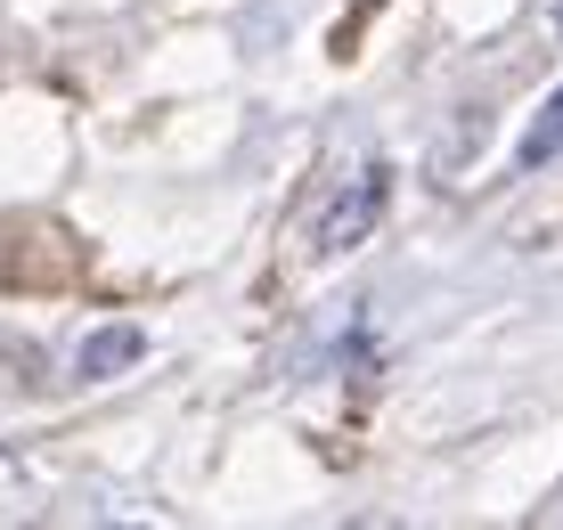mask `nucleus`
<instances>
[{"label": "nucleus", "mask_w": 563, "mask_h": 530, "mask_svg": "<svg viewBox=\"0 0 563 530\" xmlns=\"http://www.w3.org/2000/svg\"><path fill=\"white\" fill-rule=\"evenodd\" d=\"M384 212H393V164H384V155H360V164L310 205L302 253H310V262H343V253H360L367 238H376Z\"/></svg>", "instance_id": "f257e3e1"}, {"label": "nucleus", "mask_w": 563, "mask_h": 530, "mask_svg": "<svg viewBox=\"0 0 563 530\" xmlns=\"http://www.w3.org/2000/svg\"><path fill=\"white\" fill-rule=\"evenodd\" d=\"M140 351H147V335H140V327H99V335H90L82 351H74V376H82V384H107L114 367H131Z\"/></svg>", "instance_id": "7ed1b4c3"}, {"label": "nucleus", "mask_w": 563, "mask_h": 530, "mask_svg": "<svg viewBox=\"0 0 563 530\" xmlns=\"http://www.w3.org/2000/svg\"><path fill=\"white\" fill-rule=\"evenodd\" d=\"M555 33H563V0H555Z\"/></svg>", "instance_id": "20e7f679"}, {"label": "nucleus", "mask_w": 563, "mask_h": 530, "mask_svg": "<svg viewBox=\"0 0 563 530\" xmlns=\"http://www.w3.org/2000/svg\"><path fill=\"white\" fill-rule=\"evenodd\" d=\"M563 164V82L539 98V114L522 123V140H515V172H548Z\"/></svg>", "instance_id": "f03ea898"}]
</instances>
